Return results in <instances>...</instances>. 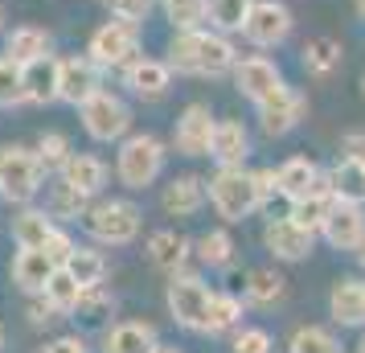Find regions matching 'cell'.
I'll list each match as a JSON object with an SVG mask.
<instances>
[{
    "instance_id": "obj_1",
    "label": "cell",
    "mask_w": 365,
    "mask_h": 353,
    "mask_svg": "<svg viewBox=\"0 0 365 353\" xmlns=\"http://www.w3.org/2000/svg\"><path fill=\"white\" fill-rule=\"evenodd\" d=\"M168 70L173 74H189V78H222L230 74L238 62V50L226 34H217L210 25L197 29H177L168 41Z\"/></svg>"
},
{
    "instance_id": "obj_2",
    "label": "cell",
    "mask_w": 365,
    "mask_h": 353,
    "mask_svg": "<svg viewBox=\"0 0 365 353\" xmlns=\"http://www.w3.org/2000/svg\"><path fill=\"white\" fill-rule=\"evenodd\" d=\"M168 165V148L160 135L152 132H128L123 140H119V152H115V177L123 189H132V193H140V189H148L160 181V173H165Z\"/></svg>"
},
{
    "instance_id": "obj_3",
    "label": "cell",
    "mask_w": 365,
    "mask_h": 353,
    "mask_svg": "<svg viewBox=\"0 0 365 353\" xmlns=\"http://www.w3.org/2000/svg\"><path fill=\"white\" fill-rule=\"evenodd\" d=\"M83 226L99 247H132L144 230V210L132 198H95L86 205Z\"/></svg>"
},
{
    "instance_id": "obj_4",
    "label": "cell",
    "mask_w": 365,
    "mask_h": 353,
    "mask_svg": "<svg viewBox=\"0 0 365 353\" xmlns=\"http://www.w3.org/2000/svg\"><path fill=\"white\" fill-rule=\"evenodd\" d=\"M205 198L214 205V214L222 222H247L255 210H263V193H259V181L247 168H217L214 177L205 181Z\"/></svg>"
},
{
    "instance_id": "obj_5",
    "label": "cell",
    "mask_w": 365,
    "mask_h": 353,
    "mask_svg": "<svg viewBox=\"0 0 365 353\" xmlns=\"http://www.w3.org/2000/svg\"><path fill=\"white\" fill-rule=\"evenodd\" d=\"M46 168L34 148L21 144H0V202L9 205H34L46 189Z\"/></svg>"
},
{
    "instance_id": "obj_6",
    "label": "cell",
    "mask_w": 365,
    "mask_h": 353,
    "mask_svg": "<svg viewBox=\"0 0 365 353\" xmlns=\"http://www.w3.org/2000/svg\"><path fill=\"white\" fill-rule=\"evenodd\" d=\"M144 50V34H140V25L132 21H103L99 29L91 34V46H86V58L95 62L99 70H123L132 66L135 58Z\"/></svg>"
},
{
    "instance_id": "obj_7",
    "label": "cell",
    "mask_w": 365,
    "mask_h": 353,
    "mask_svg": "<svg viewBox=\"0 0 365 353\" xmlns=\"http://www.w3.org/2000/svg\"><path fill=\"white\" fill-rule=\"evenodd\" d=\"M78 116H83V132L95 144H119L123 135L132 132V107H128V99L115 95V91H107V86H99L78 107Z\"/></svg>"
},
{
    "instance_id": "obj_8",
    "label": "cell",
    "mask_w": 365,
    "mask_h": 353,
    "mask_svg": "<svg viewBox=\"0 0 365 353\" xmlns=\"http://www.w3.org/2000/svg\"><path fill=\"white\" fill-rule=\"evenodd\" d=\"M255 111H259V132L267 140H283L287 132H296L304 116H308V95L299 91V86H275L267 99L255 103Z\"/></svg>"
},
{
    "instance_id": "obj_9",
    "label": "cell",
    "mask_w": 365,
    "mask_h": 353,
    "mask_svg": "<svg viewBox=\"0 0 365 353\" xmlns=\"http://www.w3.org/2000/svg\"><path fill=\"white\" fill-rule=\"evenodd\" d=\"M210 296H214V287L205 284L201 275H173L168 287H165L168 317L177 320L181 329H189V333H201V324H205V308H210Z\"/></svg>"
},
{
    "instance_id": "obj_10",
    "label": "cell",
    "mask_w": 365,
    "mask_h": 353,
    "mask_svg": "<svg viewBox=\"0 0 365 353\" xmlns=\"http://www.w3.org/2000/svg\"><path fill=\"white\" fill-rule=\"evenodd\" d=\"M292 25H296V17L283 0H255L247 13V25H242V37L255 50H279L292 37Z\"/></svg>"
},
{
    "instance_id": "obj_11",
    "label": "cell",
    "mask_w": 365,
    "mask_h": 353,
    "mask_svg": "<svg viewBox=\"0 0 365 353\" xmlns=\"http://www.w3.org/2000/svg\"><path fill=\"white\" fill-rule=\"evenodd\" d=\"M214 128L217 119L210 111V103H189L177 123H173V148L189 156V160H197V156H210V140H214Z\"/></svg>"
},
{
    "instance_id": "obj_12",
    "label": "cell",
    "mask_w": 365,
    "mask_h": 353,
    "mask_svg": "<svg viewBox=\"0 0 365 353\" xmlns=\"http://www.w3.org/2000/svg\"><path fill=\"white\" fill-rule=\"evenodd\" d=\"M99 74L103 70L95 66L86 53H66V58H58V103L83 107V103L103 86Z\"/></svg>"
},
{
    "instance_id": "obj_13",
    "label": "cell",
    "mask_w": 365,
    "mask_h": 353,
    "mask_svg": "<svg viewBox=\"0 0 365 353\" xmlns=\"http://www.w3.org/2000/svg\"><path fill=\"white\" fill-rule=\"evenodd\" d=\"M320 238L329 242L332 251L357 255V247L365 242V205L332 202L329 218H324V226H320Z\"/></svg>"
},
{
    "instance_id": "obj_14",
    "label": "cell",
    "mask_w": 365,
    "mask_h": 353,
    "mask_svg": "<svg viewBox=\"0 0 365 353\" xmlns=\"http://www.w3.org/2000/svg\"><path fill=\"white\" fill-rule=\"evenodd\" d=\"M230 78H234V86H238V95H247L250 103H259V99H267L275 86H283V70L275 66L267 53H247V58L238 53Z\"/></svg>"
},
{
    "instance_id": "obj_15",
    "label": "cell",
    "mask_w": 365,
    "mask_h": 353,
    "mask_svg": "<svg viewBox=\"0 0 365 353\" xmlns=\"http://www.w3.org/2000/svg\"><path fill=\"white\" fill-rule=\"evenodd\" d=\"M263 247L271 251L275 263H304L316 247V235L304 230V226H296L292 218H275L263 226Z\"/></svg>"
},
{
    "instance_id": "obj_16",
    "label": "cell",
    "mask_w": 365,
    "mask_h": 353,
    "mask_svg": "<svg viewBox=\"0 0 365 353\" xmlns=\"http://www.w3.org/2000/svg\"><path fill=\"white\" fill-rule=\"evenodd\" d=\"M119 74H123V86L144 103L165 99L168 91H173V70H168L165 58H144V53H140L132 66H123Z\"/></svg>"
},
{
    "instance_id": "obj_17",
    "label": "cell",
    "mask_w": 365,
    "mask_h": 353,
    "mask_svg": "<svg viewBox=\"0 0 365 353\" xmlns=\"http://www.w3.org/2000/svg\"><path fill=\"white\" fill-rule=\"evenodd\" d=\"M58 177H62L70 189H78L86 202H95V198H103V193H107L111 168H107V160H103V156H95V152H70V160L58 168Z\"/></svg>"
},
{
    "instance_id": "obj_18",
    "label": "cell",
    "mask_w": 365,
    "mask_h": 353,
    "mask_svg": "<svg viewBox=\"0 0 365 353\" xmlns=\"http://www.w3.org/2000/svg\"><path fill=\"white\" fill-rule=\"evenodd\" d=\"M148 263L156 271H165V275H185L189 267V259H193V242L181 235V230H152L148 235Z\"/></svg>"
},
{
    "instance_id": "obj_19",
    "label": "cell",
    "mask_w": 365,
    "mask_h": 353,
    "mask_svg": "<svg viewBox=\"0 0 365 353\" xmlns=\"http://www.w3.org/2000/svg\"><path fill=\"white\" fill-rule=\"evenodd\" d=\"M205 177L197 173H181V177H173L160 193V210H165L168 218H193L205 210Z\"/></svg>"
},
{
    "instance_id": "obj_20",
    "label": "cell",
    "mask_w": 365,
    "mask_h": 353,
    "mask_svg": "<svg viewBox=\"0 0 365 353\" xmlns=\"http://www.w3.org/2000/svg\"><path fill=\"white\" fill-rule=\"evenodd\" d=\"M320 185H324V168L316 165V160H308V156H292V160H283L275 168V189L287 202H299V198L316 193Z\"/></svg>"
},
{
    "instance_id": "obj_21",
    "label": "cell",
    "mask_w": 365,
    "mask_h": 353,
    "mask_svg": "<svg viewBox=\"0 0 365 353\" xmlns=\"http://www.w3.org/2000/svg\"><path fill=\"white\" fill-rule=\"evenodd\" d=\"M329 317H332V324H341V329H361L365 324V280L345 275V280L332 284Z\"/></svg>"
},
{
    "instance_id": "obj_22",
    "label": "cell",
    "mask_w": 365,
    "mask_h": 353,
    "mask_svg": "<svg viewBox=\"0 0 365 353\" xmlns=\"http://www.w3.org/2000/svg\"><path fill=\"white\" fill-rule=\"evenodd\" d=\"M250 156V132L242 128V119H217L214 140H210V160L217 168H238Z\"/></svg>"
},
{
    "instance_id": "obj_23",
    "label": "cell",
    "mask_w": 365,
    "mask_h": 353,
    "mask_svg": "<svg viewBox=\"0 0 365 353\" xmlns=\"http://www.w3.org/2000/svg\"><path fill=\"white\" fill-rule=\"evenodd\" d=\"M324 189L332 193V202L365 205V168L357 165V156H336L324 168Z\"/></svg>"
},
{
    "instance_id": "obj_24",
    "label": "cell",
    "mask_w": 365,
    "mask_h": 353,
    "mask_svg": "<svg viewBox=\"0 0 365 353\" xmlns=\"http://www.w3.org/2000/svg\"><path fill=\"white\" fill-rule=\"evenodd\" d=\"M160 337L148 320H119L103 333V353H152Z\"/></svg>"
},
{
    "instance_id": "obj_25",
    "label": "cell",
    "mask_w": 365,
    "mask_h": 353,
    "mask_svg": "<svg viewBox=\"0 0 365 353\" xmlns=\"http://www.w3.org/2000/svg\"><path fill=\"white\" fill-rule=\"evenodd\" d=\"M21 78H25V103H34V107L58 103V58L53 53L37 58V62H25Z\"/></svg>"
},
{
    "instance_id": "obj_26",
    "label": "cell",
    "mask_w": 365,
    "mask_h": 353,
    "mask_svg": "<svg viewBox=\"0 0 365 353\" xmlns=\"http://www.w3.org/2000/svg\"><path fill=\"white\" fill-rule=\"evenodd\" d=\"M9 275H13V284L25 292V296H37L46 280L53 275V263L46 259V251H34V247H17L13 255V263H9Z\"/></svg>"
},
{
    "instance_id": "obj_27",
    "label": "cell",
    "mask_w": 365,
    "mask_h": 353,
    "mask_svg": "<svg viewBox=\"0 0 365 353\" xmlns=\"http://www.w3.org/2000/svg\"><path fill=\"white\" fill-rule=\"evenodd\" d=\"M50 50H53V37H50V29H41V25H17V29L4 34V58H13L21 66L46 58Z\"/></svg>"
},
{
    "instance_id": "obj_28",
    "label": "cell",
    "mask_w": 365,
    "mask_h": 353,
    "mask_svg": "<svg viewBox=\"0 0 365 353\" xmlns=\"http://www.w3.org/2000/svg\"><path fill=\"white\" fill-rule=\"evenodd\" d=\"M345 62V50H341V41L336 37H308L304 41V50H299V66L308 78H329L336 74Z\"/></svg>"
},
{
    "instance_id": "obj_29",
    "label": "cell",
    "mask_w": 365,
    "mask_h": 353,
    "mask_svg": "<svg viewBox=\"0 0 365 353\" xmlns=\"http://www.w3.org/2000/svg\"><path fill=\"white\" fill-rule=\"evenodd\" d=\"M247 317V300L234 296V292H214L210 296V308H205V324L201 333L205 337H222V333H234Z\"/></svg>"
},
{
    "instance_id": "obj_30",
    "label": "cell",
    "mask_w": 365,
    "mask_h": 353,
    "mask_svg": "<svg viewBox=\"0 0 365 353\" xmlns=\"http://www.w3.org/2000/svg\"><path fill=\"white\" fill-rule=\"evenodd\" d=\"M287 296V280L275 267H255L247 271V284H242V300L255 308H275Z\"/></svg>"
},
{
    "instance_id": "obj_31",
    "label": "cell",
    "mask_w": 365,
    "mask_h": 353,
    "mask_svg": "<svg viewBox=\"0 0 365 353\" xmlns=\"http://www.w3.org/2000/svg\"><path fill=\"white\" fill-rule=\"evenodd\" d=\"M53 230H58V222H53L46 210H37V205H21V214L13 218V242H17V247L41 251Z\"/></svg>"
},
{
    "instance_id": "obj_32",
    "label": "cell",
    "mask_w": 365,
    "mask_h": 353,
    "mask_svg": "<svg viewBox=\"0 0 365 353\" xmlns=\"http://www.w3.org/2000/svg\"><path fill=\"white\" fill-rule=\"evenodd\" d=\"M234 251L238 247H234V235L226 226H214V230L197 235V242H193V259H197L201 267H230Z\"/></svg>"
},
{
    "instance_id": "obj_33",
    "label": "cell",
    "mask_w": 365,
    "mask_h": 353,
    "mask_svg": "<svg viewBox=\"0 0 365 353\" xmlns=\"http://www.w3.org/2000/svg\"><path fill=\"white\" fill-rule=\"evenodd\" d=\"M255 0H205V25L217 29V34H242V25H247V13Z\"/></svg>"
},
{
    "instance_id": "obj_34",
    "label": "cell",
    "mask_w": 365,
    "mask_h": 353,
    "mask_svg": "<svg viewBox=\"0 0 365 353\" xmlns=\"http://www.w3.org/2000/svg\"><path fill=\"white\" fill-rule=\"evenodd\" d=\"M62 267H66L83 287H103V280H107V259H103V251L83 247V242H74V251H70V259Z\"/></svg>"
},
{
    "instance_id": "obj_35",
    "label": "cell",
    "mask_w": 365,
    "mask_h": 353,
    "mask_svg": "<svg viewBox=\"0 0 365 353\" xmlns=\"http://www.w3.org/2000/svg\"><path fill=\"white\" fill-rule=\"evenodd\" d=\"M83 292H86V287L78 284V280H74V275H70L66 267H53V275L46 280V287H41V296H46V300H50L53 308L62 312V317H70V312L78 308Z\"/></svg>"
},
{
    "instance_id": "obj_36",
    "label": "cell",
    "mask_w": 365,
    "mask_h": 353,
    "mask_svg": "<svg viewBox=\"0 0 365 353\" xmlns=\"http://www.w3.org/2000/svg\"><path fill=\"white\" fill-rule=\"evenodd\" d=\"M332 210V193L324 185L316 189V193H308V198H299V202H292V210H287V218L296 222V226H304V230H312V235H320V226H324V218H329Z\"/></svg>"
},
{
    "instance_id": "obj_37",
    "label": "cell",
    "mask_w": 365,
    "mask_h": 353,
    "mask_svg": "<svg viewBox=\"0 0 365 353\" xmlns=\"http://www.w3.org/2000/svg\"><path fill=\"white\" fill-rule=\"evenodd\" d=\"M287 353H345L332 329L324 324H299L296 333L287 337Z\"/></svg>"
},
{
    "instance_id": "obj_38",
    "label": "cell",
    "mask_w": 365,
    "mask_h": 353,
    "mask_svg": "<svg viewBox=\"0 0 365 353\" xmlns=\"http://www.w3.org/2000/svg\"><path fill=\"white\" fill-rule=\"evenodd\" d=\"M86 205H91V202H86L78 189H70L62 177H58V181L50 185V193H46V214H50L53 222H58V218H83Z\"/></svg>"
},
{
    "instance_id": "obj_39",
    "label": "cell",
    "mask_w": 365,
    "mask_h": 353,
    "mask_svg": "<svg viewBox=\"0 0 365 353\" xmlns=\"http://www.w3.org/2000/svg\"><path fill=\"white\" fill-rule=\"evenodd\" d=\"M156 9L165 13L173 29H197L205 25V0H156Z\"/></svg>"
},
{
    "instance_id": "obj_40",
    "label": "cell",
    "mask_w": 365,
    "mask_h": 353,
    "mask_svg": "<svg viewBox=\"0 0 365 353\" xmlns=\"http://www.w3.org/2000/svg\"><path fill=\"white\" fill-rule=\"evenodd\" d=\"M25 103V78H21V62L0 53V111L21 107Z\"/></svg>"
},
{
    "instance_id": "obj_41",
    "label": "cell",
    "mask_w": 365,
    "mask_h": 353,
    "mask_svg": "<svg viewBox=\"0 0 365 353\" xmlns=\"http://www.w3.org/2000/svg\"><path fill=\"white\" fill-rule=\"evenodd\" d=\"M34 152H37V160H41L46 173H58V168L70 160V140L62 132H41L37 144H34Z\"/></svg>"
},
{
    "instance_id": "obj_42",
    "label": "cell",
    "mask_w": 365,
    "mask_h": 353,
    "mask_svg": "<svg viewBox=\"0 0 365 353\" xmlns=\"http://www.w3.org/2000/svg\"><path fill=\"white\" fill-rule=\"evenodd\" d=\"M230 353H275V341L259 324H247V329L238 324L234 329V341H230Z\"/></svg>"
},
{
    "instance_id": "obj_43",
    "label": "cell",
    "mask_w": 365,
    "mask_h": 353,
    "mask_svg": "<svg viewBox=\"0 0 365 353\" xmlns=\"http://www.w3.org/2000/svg\"><path fill=\"white\" fill-rule=\"evenodd\" d=\"M107 4V13L119 21H132V25H140L144 29V21L152 17V9H156V0H103Z\"/></svg>"
},
{
    "instance_id": "obj_44",
    "label": "cell",
    "mask_w": 365,
    "mask_h": 353,
    "mask_svg": "<svg viewBox=\"0 0 365 353\" xmlns=\"http://www.w3.org/2000/svg\"><path fill=\"white\" fill-rule=\"evenodd\" d=\"M74 312H86V320H103L107 312H115V296H107L103 287H86Z\"/></svg>"
},
{
    "instance_id": "obj_45",
    "label": "cell",
    "mask_w": 365,
    "mask_h": 353,
    "mask_svg": "<svg viewBox=\"0 0 365 353\" xmlns=\"http://www.w3.org/2000/svg\"><path fill=\"white\" fill-rule=\"evenodd\" d=\"M41 251H46V259H50L53 267H62V263L70 259V251H74V238H70V230H62V226H58V230L46 238V247H41Z\"/></svg>"
},
{
    "instance_id": "obj_46",
    "label": "cell",
    "mask_w": 365,
    "mask_h": 353,
    "mask_svg": "<svg viewBox=\"0 0 365 353\" xmlns=\"http://www.w3.org/2000/svg\"><path fill=\"white\" fill-rule=\"evenodd\" d=\"M53 320H62V312H58L41 292L29 296V324H34V329H46V324H53Z\"/></svg>"
},
{
    "instance_id": "obj_47",
    "label": "cell",
    "mask_w": 365,
    "mask_h": 353,
    "mask_svg": "<svg viewBox=\"0 0 365 353\" xmlns=\"http://www.w3.org/2000/svg\"><path fill=\"white\" fill-rule=\"evenodd\" d=\"M37 353H91V349H86V341L78 333H66V337H53V341H46Z\"/></svg>"
},
{
    "instance_id": "obj_48",
    "label": "cell",
    "mask_w": 365,
    "mask_h": 353,
    "mask_svg": "<svg viewBox=\"0 0 365 353\" xmlns=\"http://www.w3.org/2000/svg\"><path fill=\"white\" fill-rule=\"evenodd\" d=\"M255 181H259V193H263V202H271L279 189H275V168H255Z\"/></svg>"
},
{
    "instance_id": "obj_49",
    "label": "cell",
    "mask_w": 365,
    "mask_h": 353,
    "mask_svg": "<svg viewBox=\"0 0 365 353\" xmlns=\"http://www.w3.org/2000/svg\"><path fill=\"white\" fill-rule=\"evenodd\" d=\"M353 9H357V21H365V0H357Z\"/></svg>"
},
{
    "instance_id": "obj_50",
    "label": "cell",
    "mask_w": 365,
    "mask_h": 353,
    "mask_svg": "<svg viewBox=\"0 0 365 353\" xmlns=\"http://www.w3.org/2000/svg\"><path fill=\"white\" fill-rule=\"evenodd\" d=\"M152 353H181V349H173V345H156Z\"/></svg>"
},
{
    "instance_id": "obj_51",
    "label": "cell",
    "mask_w": 365,
    "mask_h": 353,
    "mask_svg": "<svg viewBox=\"0 0 365 353\" xmlns=\"http://www.w3.org/2000/svg\"><path fill=\"white\" fill-rule=\"evenodd\" d=\"M357 263H361V271H365V242L357 247Z\"/></svg>"
},
{
    "instance_id": "obj_52",
    "label": "cell",
    "mask_w": 365,
    "mask_h": 353,
    "mask_svg": "<svg viewBox=\"0 0 365 353\" xmlns=\"http://www.w3.org/2000/svg\"><path fill=\"white\" fill-rule=\"evenodd\" d=\"M357 165L365 168V144H361V148H357Z\"/></svg>"
},
{
    "instance_id": "obj_53",
    "label": "cell",
    "mask_w": 365,
    "mask_h": 353,
    "mask_svg": "<svg viewBox=\"0 0 365 353\" xmlns=\"http://www.w3.org/2000/svg\"><path fill=\"white\" fill-rule=\"evenodd\" d=\"M0 353H4V324H0Z\"/></svg>"
},
{
    "instance_id": "obj_54",
    "label": "cell",
    "mask_w": 365,
    "mask_h": 353,
    "mask_svg": "<svg viewBox=\"0 0 365 353\" xmlns=\"http://www.w3.org/2000/svg\"><path fill=\"white\" fill-rule=\"evenodd\" d=\"M357 353H365V337H361V341H357Z\"/></svg>"
},
{
    "instance_id": "obj_55",
    "label": "cell",
    "mask_w": 365,
    "mask_h": 353,
    "mask_svg": "<svg viewBox=\"0 0 365 353\" xmlns=\"http://www.w3.org/2000/svg\"><path fill=\"white\" fill-rule=\"evenodd\" d=\"M361 95H365V70H361Z\"/></svg>"
},
{
    "instance_id": "obj_56",
    "label": "cell",
    "mask_w": 365,
    "mask_h": 353,
    "mask_svg": "<svg viewBox=\"0 0 365 353\" xmlns=\"http://www.w3.org/2000/svg\"><path fill=\"white\" fill-rule=\"evenodd\" d=\"M0 25H4V13H0Z\"/></svg>"
}]
</instances>
